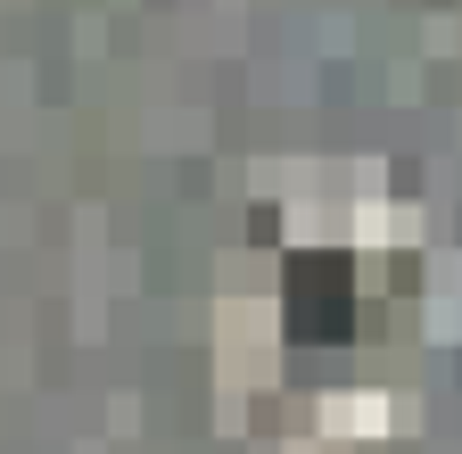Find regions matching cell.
<instances>
[{"label": "cell", "mask_w": 462, "mask_h": 454, "mask_svg": "<svg viewBox=\"0 0 462 454\" xmlns=\"http://www.w3.org/2000/svg\"><path fill=\"white\" fill-rule=\"evenodd\" d=\"M356 298H346V256H289V338H346Z\"/></svg>", "instance_id": "cell-1"}]
</instances>
